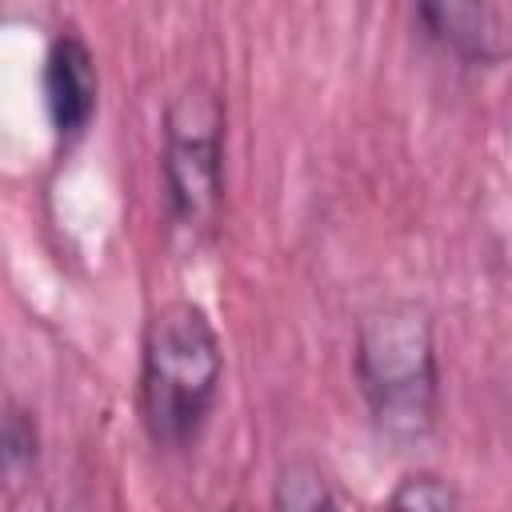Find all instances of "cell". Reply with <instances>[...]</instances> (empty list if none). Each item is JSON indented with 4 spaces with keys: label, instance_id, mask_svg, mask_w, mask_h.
<instances>
[{
    "label": "cell",
    "instance_id": "1",
    "mask_svg": "<svg viewBox=\"0 0 512 512\" xmlns=\"http://www.w3.org/2000/svg\"><path fill=\"white\" fill-rule=\"evenodd\" d=\"M356 384L376 432L396 444H420L436 424L440 372L428 312L396 300L368 312L356 328Z\"/></svg>",
    "mask_w": 512,
    "mask_h": 512
},
{
    "label": "cell",
    "instance_id": "2",
    "mask_svg": "<svg viewBox=\"0 0 512 512\" xmlns=\"http://www.w3.org/2000/svg\"><path fill=\"white\" fill-rule=\"evenodd\" d=\"M224 352L212 320L192 300H168L144 328L140 412L160 448H184L204 428L220 392Z\"/></svg>",
    "mask_w": 512,
    "mask_h": 512
},
{
    "label": "cell",
    "instance_id": "3",
    "mask_svg": "<svg viewBox=\"0 0 512 512\" xmlns=\"http://www.w3.org/2000/svg\"><path fill=\"white\" fill-rule=\"evenodd\" d=\"M164 204L176 236L200 244L224 200V108L204 84H188L164 112Z\"/></svg>",
    "mask_w": 512,
    "mask_h": 512
},
{
    "label": "cell",
    "instance_id": "4",
    "mask_svg": "<svg viewBox=\"0 0 512 512\" xmlns=\"http://www.w3.org/2000/svg\"><path fill=\"white\" fill-rule=\"evenodd\" d=\"M96 96H100V80L88 44L72 32L56 36L44 56V104L60 140H76L92 124Z\"/></svg>",
    "mask_w": 512,
    "mask_h": 512
},
{
    "label": "cell",
    "instance_id": "5",
    "mask_svg": "<svg viewBox=\"0 0 512 512\" xmlns=\"http://www.w3.org/2000/svg\"><path fill=\"white\" fill-rule=\"evenodd\" d=\"M416 16L432 40H440L452 56L468 64H488L500 56L496 16L480 4H420Z\"/></svg>",
    "mask_w": 512,
    "mask_h": 512
},
{
    "label": "cell",
    "instance_id": "6",
    "mask_svg": "<svg viewBox=\"0 0 512 512\" xmlns=\"http://www.w3.org/2000/svg\"><path fill=\"white\" fill-rule=\"evenodd\" d=\"M272 508L276 512H356V504L332 480V472L308 456L280 464L276 488H272Z\"/></svg>",
    "mask_w": 512,
    "mask_h": 512
},
{
    "label": "cell",
    "instance_id": "7",
    "mask_svg": "<svg viewBox=\"0 0 512 512\" xmlns=\"http://www.w3.org/2000/svg\"><path fill=\"white\" fill-rule=\"evenodd\" d=\"M384 512H460V496L444 476L412 472L392 488Z\"/></svg>",
    "mask_w": 512,
    "mask_h": 512
},
{
    "label": "cell",
    "instance_id": "8",
    "mask_svg": "<svg viewBox=\"0 0 512 512\" xmlns=\"http://www.w3.org/2000/svg\"><path fill=\"white\" fill-rule=\"evenodd\" d=\"M32 456H36V428H32V420L20 408H8V420H4V460H8V472L28 464Z\"/></svg>",
    "mask_w": 512,
    "mask_h": 512
},
{
    "label": "cell",
    "instance_id": "9",
    "mask_svg": "<svg viewBox=\"0 0 512 512\" xmlns=\"http://www.w3.org/2000/svg\"><path fill=\"white\" fill-rule=\"evenodd\" d=\"M228 512H240V508H228Z\"/></svg>",
    "mask_w": 512,
    "mask_h": 512
}]
</instances>
